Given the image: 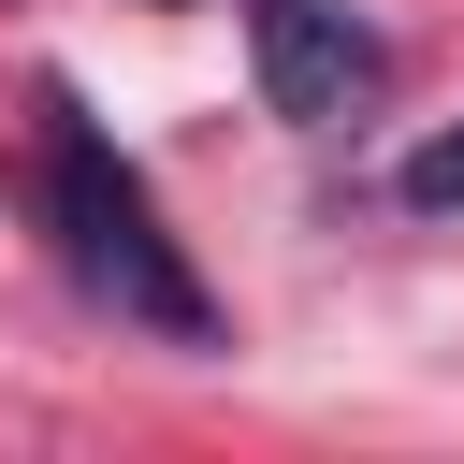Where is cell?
Masks as SVG:
<instances>
[{"label": "cell", "instance_id": "obj_1", "mask_svg": "<svg viewBox=\"0 0 464 464\" xmlns=\"http://www.w3.org/2000/svg\"><path fill=\"white\" fill-rule=\"evenodd\" d=\"M44 218H58V261H72L116 319H145V334L203 348V276L174 261V232H160L145 174L102 145V116H87L72 87H44Z\"/></svg>", "mask_w": 464, "mask_h": 464}, {"label": "cell", "instance_id": "obj_3", "mask_svg": "<svg viewBox=\"0 0 464 464\" xmlns=\"http://www.w3.org/2000/svg\"><path fill=\"white\" fill-rule=\"evenodd\" d=\"M392 203H420V218H450V203H464V116H450V130H420V145L392 160Z\"/></svg>", "mask_w": 464, "mask_h": 464}, {"label": "cell", "instance_id": "obj_2", "mask_svg": "<svg viewBox=\"0 0 464 464\" xmlns=\"http://www.w3.org/2000/svg\"><path fill=\"white\" fill-rule=\"evenodd\" d=\"M246 58H261V102L290 130H348L377 87H392V44L348 14V0H246Z\"/></svg>", "mask_w": 464, "mask_h": 464}, {"label": "cell", "instance_id": "obj_4", "mask_svg": "<svg viewBox=\"0 0 464 464\" xmlns=\"http://www.w3.org/2000/svg\"><path fill=\"white\" fill-rule=\"evenodd\" d=\"M145 14H188V0H145Z\"/></svg>", "mask_w": 464, "mask_h": 464}]
</instances>
